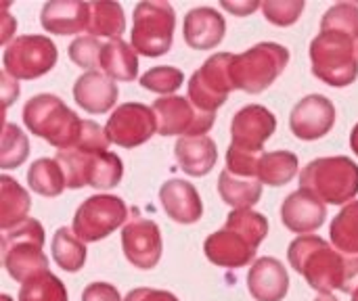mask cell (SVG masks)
<instances>
[{
	"label": "cell",
	"instance_id": "cell-1",
	"mask_svg": "<svg viewBox=\"0 0 358 301\" xmlns=\"http://www.w3.org/2000/svg\"><path fill=\"white\" fill-rule=\"evenodd\" d=\"M287 260L289 266L321 295H331L336 289L342 291L348 256L340 254L325 239L317 235L294 239L287 249Z\"/></svg>",
	"mask_w": 358,
	"mask_h": 301
},
{
	"label": "cell",
	"instance_id": "cell-2",
	"mask_svg": "<svg viewBox=\"0 0 358 301\" xmlns=\"http://www.w3.org/2000/svg\"><path fill=\"white\" fill-rule=\"evenodd\" d=\"M300 189L329 205H348L358 195V166L346 155L313 159L300 172Z\"/></svg>",
	"mask_w": 358,
	"mask_h": 301
},
{
	"label": "cell",
	"instance_id": "cell-3",
	"mask_svg": "<svg viewBox=\"0 0 358 301\" xmlns=\"http://www.w3.org/2000/svg\"><path fill=\"white\" fill-rule=\"evenodd\" d=\"M23 122L34 136L44 138L59 151L73 149L82 134V124L57 94H36L23 107Z\"/></svg>",
	"mask_w": 358,
	"mask_h": 301
},
{
	"label": "cell",
	"instance_id": "cell-4",
	"mask_svg": "<svg viewBox=\"0 0 358 301\" xmlns=\"http://www.w3.org/2000/svg\"><path fill=\"white\" fill-rule=\"evenodd\" d=\"M42 247L44 228L34 218H27L19 226L2 233V264L10 279L23 285L29 279L48 272V258Z\"/></svg>",
	"mask_w": 358,
	"mask_h": 301
},
{
	"label": "cell",
	"instance_id": "cell-5",
	"mask_svg": "<svg viewBox=\"0 0 358 301\" xmlns=\"http://www.w3.org/2000/svg\"><path fill=\"white\" fill-rule=\"evenodd\" d=\"M289 63V50L277 42H260L241 54H235L231 65V78L235 90L260 94L285 71Z\"/></svg>",
	"mask_w": 358,
	"mask_h": 301
},
{
	"label": "cell",
	"instance_id": "cell-6",
	"mask_svg": "<svg viewBox=\"0 0 358 301\" xmlns=\"http://www.w3.org/2000/svg\"><path fill=\"white\" fill-rule=\"evenodd\" d=\"M313 75L334 88H344L357 82L358 52L350 36L321 31L310 42Z\"/></svg>",
	"mask_w": 358,
	"mask_h": 301
},
{
	"label": "cell",
	"instance_id": "cell-7",
	"mask_svg": "<svg viewBox=\"0 0 358 301\" xmlns=\"http://www.w3.org/2000/svg\"><path fill=\"white\" fill-rule=\"evenodd\" d=\"M55 159L65 174L67 189L92 186L99 191H109L117 186L124 176V163L111 151L86 153L80 149H67L59 151Z\"/></svg>",
	"mask_w": 358,
	"mask_h": 301
},
{
	"label": "cell",
	"instance_id": "cell-8",
	"mask_svg": "<svg viewBox=\"0 0 358 301\" xmlns=\"http://www.w3.org/2000/svg\"><path fill=\"white\" fill-rule=\"evenodd\" d=\"M176 13L170 2H138L132 15V48L143 57H162L172 48Z\"/></svg>",
	"mask_w": 358,
	"mask_h": 301
},
{
	"label": "cell",
	"instance_id": "cell-9",
	"mask_svg": "<svg viewBox=\"0 0 358 301\" xmlns=\"http://www.w3.org/2000/svg\"><path fill=\"white\" fill-rule=\"evenodd\" d=\"M59 59V50L48 36H17L2 54L4 71L15 80H36L46 75Z\"/></svg>",
	"mask_w": 358,
	"mask_h": 301
},
{
	"label": "cell",
	"instance_id": "cell-10",
	"mask_svg": "<svg viewBox=\"0 0 358 301\" xmlns=\"http://www.w3.org/2000/svg\"><path fill=\"white\" fill-rule=\"evenodd\" d=\"M235 54L231 52H218L212 54L189 80L187 92L189 101L206 111V113H216L218 107H222L235 90L233 78H231V65H233Z\"/></svg>",
	"mask_w": 358,
	"mask_h": 301
},
{
	"label": "cell",
	"instance_id": "cell-11",
	"mask_svg": "<svg viewBox=\"0 0 358 301\" xmlns=\"http://www.w3.org/2000/svg\"><path fill=\"white\" fill-rule=\"evenodd\" d=\"M128 218L124 199L115 195H92L76 212L71 230L84 243H96L117 230Z\"/></svg>",
	"mask_w": 358,
	"mask_h": 301
},
{
	"label": "cell",
	"instance_id": "cell-12",
	"mask_svg": "<svg viewBox=\"0 0 358 301\" xmlns=\"http://www.w3.org/2000/svg\"><path fill=\"white\" fill-rule=\"evenodd\" d=\"M159 136H208L216 115L197 109L185 96H164L153 103Z\"/></svg>",
	"mask_w": 358,
	"mask_h": 301
},
{
	"label": "cell",
	"instance_id": "cell-13",
	"mask_svg": "<svg viewBox=\"0 0 358 301\" xmlns=\"http://www.w3.org/2000/svg\"><path fill=\"white\" fill-rule=\"evenodd\" d=\"M107 136L122 149H134L157 134V117L153 107L143 103H124L107 119Z\"/></svg>",
	"mask_w": 358,
	"mask_h": 301
},
{
	"label": "cell",
	"instance_id": "cell-14",
	"mask_svg": "<svg viewBox=\"0 0 358 301\" xmlns=\"http://www.w3.org/2000/svg\"><path fill=\"white\" fill-rule=\"evenodd\" d=\"M122 249L126 260L138 270H153L164 251L159 226L153 220L132 216L122 230Z\"/></svg>",
	"mask_w": 358,
	"mask_h": 301
},
{
	"label": "cell",
	"instance_id": "cell-15",
	"mask_svg": "<svg viewBox=\"0 0 358 301\" xmlns=\"http://www.w3.org/2000/svg\"><path fill=\"white\" fill-rule=\"evenodd\" d=\"M336 105L323 94H308L289 113V130L300 140H319L336 126Z\"/></svg>",
	"mask_w": 358,
	"mask_h": 301
},
{
	"label": "cell",
	"instance_id": "cell-16",
	"mask_svg": "<svg viewBox=\"0 0 358 301\" xmlns=\"http://www.w3.org/2000/svg\"><path fill=\"white\" fill-rule=\"evenodd\" d=\"M277 117L262 105L239 109L231 122V145L250 151H262L264 142L275 134Z\"/></svg>",
	"mask_w": 358,
	"mask_h": 301
},
{
	"label": "cell",
	"instance_id": "cell-17",
	"mask_svg": "<svg viewBox=\"0 0 358 301\" xmlns=\"http://www.w3.org/2000/svg\"><path fill=\"white\" fill-rule=\"evenodd\" d=\"M327 220V207L323 201L313 197L306 191L292 193L281 205V222L287 230L304 237L319 230Z\"/></svg>",
	"mask_w": 358,
	"mask_h": 301
},
{
	"label": "cell",
	"instance_id": "cell-18",
	"mask_svg": "<svg viewBox=\"0 0 358 301\" xmlns=\"http://www.w3.org/2000/svg\"><path fill=\"white\" fill-rule=\"evenodd\" d=\"M224 34H227L224 17L210 6H197L185 15L182 36L189 48L195 50L216 48L224 40Z\"/></svg>",
	"mask_w": 358,
	"mask_h": 301
},
{
	"label": "cell",
	"instance_id": "cell-19",
	"mask_svg": "<svg viewBox=\"0 0 358 301\" xmlns=\"http://www.w3.org/2000/svg\"><path fill=\"white\" fill-rule=\"evenodd\" d=\"M40 23L46 31L57 36H71L88 31L90 2L82 0H52L42 6Z\"/></svg>",
	"mask_w": 358,
	"mask_h": 301
},
{
	"label": "cell",
	"instance_id": "cell-20",
	"mask_svg": "<svg viewBox=\"0 0 358 301\" xmlns=\"http://www.w3.org/2000/svg\"><path fill=\"white\" fill-rule=\"evenodd\" d=\"M117 96H120L117 84L99 69L86 71L73 84L76 103L86 113H92V115L111 111L115 107V103H117Z\"/></svg>",
	"mask_w": 358,
	"mask_h": 301
},
{
	"label": "cell",
	"instance_id": "cell-21",
	"mask_svg": "<svg viewBox=\"0 0 358 301\" xmlns=\"http://www.w3.org/2000/svg\"><path fill=\"white\" fill-rule=\"evenodd\" d=\"M248 291L256 301H281L289 291V274L277 258H260L248 272Z\"/></svg>",
	"mask_w": 358,
	"mask_h": 301
},
{
	"label": "cell",
	"instance_id": "cell-22",
	"mask_svg": "<svg viewBox=\"0 0 358 301\" xmlns=\"http://www.w3.org/2000/svg\"><path fill=\"white\" fill-rule=\"evenodd\" d=\"M164 212L178 224H195L203 216V203L197 189L187 180H168L159 189Z\"/></svg>",
	"mask_w": 358,
	"mask_h": 301
},
{
	"label": "cell",
	"instance_id": "cell-23",
	"mask_svg": "<svg viewBox=\"0 0 358 301\" xmlns=\"http://www.w3.org/2000/svg\"><path fill=\"white\" fill-rule=\"evenodd\" d=\"M203 251H206V258L220 268H243L252 264L258 249H254L241 235L229 228H222L218 233H212L206 239Z\"/></svg>",
	"mask_w": 358,
	"mask_h": 301
},
{
	"label": "cell",
	"instance_id": "cell-24",
	"mask_svg": "<svg viewBox=\"0 0 358 301\" xmlns=\"http://www.w3.org/2000/svg\"><path fill=\"white\" fill-rule=\"evenodd\" d=\"M174 155L180 163V170L193 178L208 176L218 161V149L210 136L178 138L174 147Z\"/></svg>",
	"mask_w": 358,
	"mask_h": 301
},
{
	"label": "cell",
	"instance_id": "cell-25",
	"mask_svg": "<svg viewBox=\"0 0 358 301\" xmlns=\"http://www.w3.org/2000/svg\"><path fill=\"white\" fill-rule=\"evenodd\" d=\"M138 52L122 38L109 40L101 48L99 69L113 82H134L138 75Z\"/></svg>",
	"mask_w": 358,
	"mask_h": 301
},
{
	"label": "cell",
	"instance_id": "cell-26",
	"mask_svg": "<svg viewBox=\"0 0 358 301\" xmlns=\"http://www.w3.org/2000/svg\"><path fill=\"white\" fill-rule=\"evenodd\" d=\"M31 199L10 176H0V230L6 233L27 220Z\"/></svg>",
	"mask_w": 358,
	"mask_h": 301
},
{
	"label": "cell",
	"instance_id": "cell-27",
	"mask_svg": "<svg viewBox=\"0 0 358 301\" xmlns=\"http://www.w3.org/2000/svg\"><path fill=\"white\" fill-rule=\"evenodd\" d=\"M218 195L233 210H252L262 197V182L258 178H241L222 170L218 178Z\"/></svg>",
	"mask_w": 358,
	"mask_h": 301
},
{
	"label": "cell",
	"instance_id": "cell-28",
	"mask_svg": "<svg viewBox=\"0 0 358 301\" xmlns=\"http://www.w3.org/2000/svg\"><path fill=\"white\" fill-rule=\"evenodd\" d=\"M126 31V15L117 2H90L88 36L117 40Z\"/></svg>",
	"mask_w": 358,
	"mask_h": 301
},
{
	"label": "cell",
	"instance_id": "cell-29",
	"mask_svg": "<svg viewBox=\"0 0 358 301\" xmlns=\"http://www.w3.org/2000/svg\"><path fill=\"white\" fill-rule=\"evenodd\" d=\"M27 184L29 189L40 195V197H59L65 191V174L61 170V166L57 163V159L50 157H42L36 159L29 170H27Z\"/></svg>",
	"mask_w": 358,
	"mask_h": 301
},
{
	"label": "cell",
	"instance_id": "cell-30",
	"mask_svg": "<svg viewBox=\"0 0 358 301\" xmlns=\"http://www.w3.org/2000/svg\"><path fill=\"white\" fill-rule=\"evenodd\" d=\"M50 249L55 264L65 272H78L86 264V243L67 226H61L55 233Z\"/></svg>",
	"mask_w": 358,
	"mask_h": 301
},
{
	"label": "cell",
	"instance_id": "cell-31",
	"mask_svg": "<svg viewBox=\"0 0 358 301\" xmlns=\"http://www.w3.org/2000/svg\"><path fill=\"white\" fill-rule=\"evenodd\" d=\"M329 237L340 254L358 256V201L342 207V212L331 222Z\"/></svg>",
	"mask_w": 358,
	"mask_h": 301
},
{
	"label": "cell",
	"instance_id": "cell-32",
	"mask_svg": "<svg viewBox=\"0 0 358 301\" xmlns=\"http://www.w3.org/2000/svg\"><path fill=\"white\" fill-rule=\"evenodd\" d=\"M298 157L292 151H273L262 157L258 180L268 186H283L298 174Z\"/></svg>",
	"mask_w": 358,
	"mask_h": 301
},
{
	"label": "cell",
	"instance_id": "cell-33",
	"mask_svg": "<svg viewBox=\"0 0 358 301\" xmlns=\"http://www.w3.org/2000/svg\"><path fill=\"white\" fill-rule=\"evenodd\" d=\"M224 228L241 235L254 249L268 237V220L254 210H233L227 218Z\"/></svg>",
	"mask_w": 358,
	"mask_h": 301
},
{
	"label": "cell",
	"instance_id": "cell-34",
	"mask_svg": "<svg viewBox=\"0 0 358 301\" xmlns=\"http://www.w3.org/2000/svg\"><path fill=\"white\" fill-rule=\"evenodd\" d=\"M29 157V140L25 132L15 124H4L2 140H0V168L15 170L25 163Z\"/></svg>",
	"mask_w": 358,
	"mask_h": 301
},
{
	"label": "cell",
	"instance_id": "cell-35",
	"mask_svg": "<svg viewBox=\"0 0 358 301\" xmlns=\"http://www.w3.org/2000/svg\"><path fill=\"white\" fill-rule=\"evenodd\" d=\"M19 301H69L67 289L52 272H42L19 289Z\"/></svg>",
	"mask_w": 358,
	"mask_h": 301
},
{
	"label": "cell",
	"instance_id": "cell-36",
	"mask_svg": "<svg viewBox=\"0 0 358 301\" xmlns=\"http://www.w3.org/2000/svg\"><path fill=\"white\" fill-rule=\"evenodd\" d=\"M321 31L342 34L358 40V4L340 2L327 8V13L321 19Z\"/></svg>",
	"mask_w": 358,
	"mask_h": 301
},
{
	"label": "cell",
	"instance_id": "cell-37",
	"mask_svg": "<svg viewBox=\"0 0 358 301\" xmlns=\"http://www.w3.org/2000/svg\"><path fill=\"white\" fill-rule=\"evenodd\" d=\"M185 82V75L180 69L176 67H153L147 73L141 75V86L145 90H151L155 94H164V96H172V92H176Z\"/></svg>",
	"mask_w": 358,
	"mask_h": 301
},
{
	"label": "cell",
	"instance_id": "cell-38",
	"mask_svg": "<svg viewBox=\"0 0 358 301\" xmlns=\"http://www.w3.org/2000/svg\"><path fill=\"white\" fill-rule=\"evenodd\" d=\"M264 155H266L264 151H250L231 145L227 151V170L241 178H258Z\"/></svg>",
	"mask_w": 358,
	"mask_h": 301
},
{
	"label": "cell",
	"instance_id": "cell-39",
	"mask_svg": "<svg viewBox=\"0 0 358 301\" xmlns=\"http://www.w3.org/2000/svg\"><path fill=\"white\" fill-rule=\"evenodd\" d=\"M101 48L103 44L99 42V38L94 36H80L69 44V59L88 71H94V67H99V57H101Z\"/></svg>",
	"mask_w": 358,
	"mask_h": 301
},
{
	"label": "cell",
	"instance_id": "cell-40",
	"mask_svg": "<svg viewBox=\"0 0 358 301\" xmlns=\"http://www.w3.org/2000/svg\"><path fill=\"white\" fill-rule=\"evenodd\" d=\"M304 2L302 0H287V2H262V13L266 17V21H271L273 25H279V27H287V25H294L300 15L304 13Z\"/></svg>",
	"mask_w": 358,
	"mask_h": 301
},
{
	"label": "cell",
	"instance_id": "cell-41",
	"mask_svg": "<svg viewBox=\"0 0 358 301\" xmlns=\"http://www.w3.org/2000/svg\"><path fill=\"white\" fill-rule=\"evenodd\" d=\"M109 142L111 140H109L105 128H101L92 119H84L80 140H78V145L73 149H80V151H86V153H103V151L109 149Z\"/></svg>",
	"mask_w": 358,
	"mask_h": 301
},
{
	"label": "cell",
	"instance_id": "cell-42",
	"mask_svg": "<svg viewBox=\"0 0 358 301\" xmlns=\"http://www.w3.org/2000/svg\"><path fill=\"white\" fill-rule=\"evenodd\" d=\"M82 301H122V295L117 291V287H113L111 283H90L84 293Z\"/></svg>",
	"mask_w": 358,
	"mask_h": 301
},
{
	"label": "cell",
	"instance_id": "cell-43",
	"mask_svg": "<svg viewBox=\"0 0 358 301\" xmlns=\"http://www.w3.org/2000/svg\"><path fill=\"white\" fill-rule=\"evenodd\" d=\"M124 301H180L174 293L164 291V289H149V287H138L132 289Z\"/></svg>",
	"mask_w": 358,
	"mask_h": 301
},
{
	"label": "cell",
	"instance_id": "cell-44",
	"mask_svg": "<svg viewBox=\"0 0 358 301\" xmlns=\"http://www.w3.org/2000/svg\"><path fill=\"white\" fill-rule=\"evenodd\" d=\"M358 291V256H348L346 260V279L342 285V293L355 295Z\"/></svg>",
	"mask_w": 358,
	"mask_h": 301
},
{
	"label": "cell",
	"instance_id": "cell-45",
	"mask_svg": "<svg viewBox=\"0 0 358 301\" xmlns=\"http://www.w3.org/2000/svg\"><path fill=\"white\" fill-rule=\"evenodd\" d=\"M0 86H2V98H4V109L10 107V103L19 96V80L10 78L6 71L0 73Z\"/></svg>",
	"mask_w": 358,
	"mask_h": 301
},
{
	"label": "cell",
	"instance_id": "cell-46",
	"mask_svg": "<svg viewBox=\"0 0 358 301\" xmlns=\"http://www.w3.org/2000/svg\"><path fill=\"white\" fill-rule=\"evenodd\" d=\"M6 8H8V4L2 6V34H0V42H2L4 46H8V44L15 40V38H13V31H15V27H17V21L13 19V15L6 13Z\"/></svg>",
	"mask_w": 358,
	"mask_h": 301
},
{
	"label": "cell",
	"instance_id": "cell-47",
	"mask_svg": "<svg viewBox=\"0 0 358 301\" xmlns=\"http://www.w3.org/2000/svg\"><path fill=\"white\" fill-rule=\"evenodd\" d=\"M227 10H231V13H235L237 17H245V15H252L258 6H262L260 2H235V4H231V2H224L222 4Z\"/></svg>",
	"mask_w": 358,
	"mask_h": 301
},
{
	"label": "cell",
	"instance_id": "cell-48",
	"mask_svg": "<svg viewBox=\"0 0 358 301\" xmlns=\"http://www.w3.org/2000/svg\"><path fill=\"white\" fill-rule=\"evenodd\" d=\"M350 147H352L355 155L358 157V124L352 128V132H350Z\"/></svg>",
	"mask_w": 358,
	"mask_h": 301
},
{
	"label": "cell",
	"instance_id": "cell-49",
	"mask_svg": "<svg viewBox=\"0 0 358 301\" xmlns=\"http://www.w3.org/2000/svg\"><path fill=\"white\" fill-rule=\"evenodd\" d=\"M315 301H338L334 295H319Z\"/></svg>",
	"mask_w": 358,
	"mask_h": 301
},
{
	"label": "cell",
	"instance_id": "cell-50",
	"mask_svg": "<svg viewBox=\"0 0 358 301\" xmlns=\"http://www.w3.org/2000/svg\"><path fill=\"white\" fill-rule=\"evenodd\" d=\"M0 301H13V300H10V295H2V298H0Z\"/></svg>",
	"mask_w": 358,
	"mask_h": 301
},
{
	"label": "cell",
	"instance_id": "cell-51",
	"mask_svg": "<svg viewBox=\"0 0 358 301\" xmlns=\"http://www.w3.org/2000/svg\"><path fill=\"white\" fill-rule=\"evenodd\" d=\"M352 301H358V291L355 293V295H352Z\"/></svg>",
	"mask_w": 358,
	"mask_h": 301
},
{
	"label": "cell",
	"instance_id": "cell-52",
	"mask_svg": "<svg viewBox=\"0 0 358 301\" xmlns=\"http://www.w3.org/2000/svg\"><path fill=\"white\" fill-rule=\"evenodd\" d=\"M357 52H358V44H357Z\"/></svg>",
	"mask_w": 358,
	"mask_h": 301
}]
</instances>
